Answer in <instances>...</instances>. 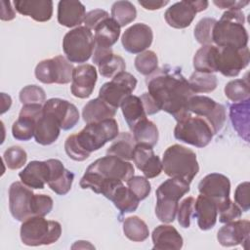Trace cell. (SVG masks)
Here are the masks:
<instances>
[{
  "label": "cell",
  "instance_id": "1",
  "mask_svg": "<svg viewBox=\"0 0 250 250\" xmlns=\"http://www.w3.org/2000/svg\"><path fill=\"white\" fill-rule=\"evenodd\" d=\"M148 94L160 110L171 114L176 121L189 115L188 101L194 95L180 67L165 64L146 79Z\"/></svg>",
  "mask_w": 250,
  "mask_h": 250
},
{
  "label": "cell",
  "instance_id": "2",
  "mask_svg": "<svg viewBox=\"0 0 250 250\" xmlns=\"http://www.w3.org/2000/svg\"><path fill=\"white\" fill-rule=\"evenodd\" d=\"M134 166L130 161L113 155H106L92 162L80 180V187L90 188L102 194L103 190L112 182H127L134 176Z\"/></svg>",
  "mask_w": 250,
  "mask_h": 250
},
{
  "label": "cell",
  "instance_id": "3",
  "mask_svg": "<svg viewBox=\"0 0 250 250\" xmlns=\"http://www.w3.org/2000/svg\"><path fill=\"white\" fill-rule=\"evenodd\" d=\"M244 22L245 17L242 11H226L213 27L212 42L218 47H247L248 33Z\"/></svg>",
  "mask_w": 250,
  "mask_h": 250
},
{
  "label": "cell",
  "instance_id": "4",
  "mask_svg": "<svg viewBox=\"0 0 250 250\" xmlns=\"http://www.w3.org/2000/svg\"><path fill=\"white\" fill-rule=\"evenodd\" d=\"M162 170L171 178L190 184L199 171L196 154L184 146L172 145L163 153Z\"/></svg>",
  "mask_w": 250,
  "mask_h": 250
},
{
  "label": "cell",
  "instance_id": "5",
  "mask_svg": "<svg viewBox=\"0 0 250 250\" xmlns=\"http://www.w3.org/2000/svg\"><path fill=\"white\" fill-rule=\"evenodd\" d=\"M189 184L186 181L170 178L156 189L155 214L162 223H172L176 216L179 200L189 191Z\"/></svg>",
  "mask_w": 250,
  "mask_h": 250
},
{
  "label": "cell",
  "instance_id": "6",
  "mask_svg": "<svg viewBox=\"0 0 250 250\" xmlns=\"http://www.w3.org/2000/svg\"><path fill=\"white\" fill-rule=\"evenodd\" d=\"M20 233L22 243L27 246L50 245L61 237L62 226L57 221L35 216L22 222Z\"/></svg>",
  "mask_w": 250,
  "mask_h": 250
},
{
  "label": "cell",
  "instance_id": "7",
  "mask_svg": "<svg viewBox=\"0 0 250 250\" xmlns=\"http://www.w3.org/2000/svg\"><path fill=\"white\" fill-rule=\"evenodd\" d=\"M118 134L117 121L114 118H108L88 123L79 133L75 134V138L81 148L91 154L102 148L107 142L113 141Z\"/></svg>",
  "mask_w": 250,
  "mask_h": 250
},
{
  "label": "cell",
  "instance_id": "8",
  "mask_svg": "<svg viewBox=\"0 0 250 250\" xmlns=\"http://www.w3.org/2000/svg\"><path fill=\"white\" fill-rule=\"evenodd\" d=\"M214 133L209 123L202 117L193 116L191 113L185 118L177 121L174 129V137L188 145L196 147H204L208 146Z\"/></svg>",
  "mask_w": 250,
  "mask_h": 250
},
{
  "label": "cell",
  "instance_id": "9",
  "mask_svg": "<svg viewBox=\"0 0 250 250\" xmlns=\"http://www.w3.org/2000/svg\"><path fill=\"white\" fill-rule=\"evenodd\" d=\"M94 49V35L86 26L69 30L62 39V50L70 62H86L93 55Z\"/></svg>",
  "mask_w": 250,
  "mask_h": 250
},
{
  "label": "cell",
  "instance_id": "10",
  "mask_svg": "<svg viewBox=\"0 0 250 250\" xmlns=\"http://www.w3.org/2000/svg\"><path fill=\"white\" fill-rule=\"evenodd\" d=\"M73 65L62 56L41 61L35 67V77L44 84H67L72 80Z\"/></svg>",
  "mask_w": 250,
  "mask_h": 250
},
{
  "label": "cell",
  "instance_id": "11",
  "mask_svg": "<svg viewBox=\"0 0 250 250\" xmlns=\"http://www.w3.org/2000/svg\"><path fill=\"white\" fill-rule=\"evenodd\" d=\"M36 193L21 182H14L9 188V209L14 219L23 222L35 217Z\"/></svg>",
  "mask_w": 250,
  "mask_h": 250
},
{
  "label": "cell",
  "instance_id": "12",
  "mask_svg": "<svg viewBox=\"0 0 250 250\" xmlns=\"http://www.w3.org/2000/svg\"><path fill=\"white\" fill-rule=\"evenodd\" d=\"M188 111L204 118L214 135L222 130L226 122V108L223 104L206 96L193 95L188 101Z\"/></svg>",
  "mask_w": 250,
  "mask_h": 250
},
{
  "label": "cell",
  "instance_id": "13",
  "mask_svg": "<svg viewBox=\"0 0 250 250\" xmlns=\"http://www.w3.org/2000/svg\"><path fill=\"white\" fill-rule=\"evenodd\" d=\"M136 86V77L129 72L122 71L101 87L99 98L117 109L125 98L133 93Z\"/></svg>",
  "mask_w": 250,
  "mask_h": 250
},
{
  "label": "cell",
  "instance_id": "14",
  "mask_svg": "<svg viewBox=\"0 0 250 250\" xmlns=\"http://www.w3.org/2000/svg\"><path fill=\"white\" fill-rule=\"evenodd\" d=\"M208 1H180L170 6L165 14L164 19L168 25L182 29L190 25L197 13L207 9Z\"/></svg>",
  "mask_w": 250,
  "mask_h": 250
},
{
  "label": "cell",
  "instance_id": "15",
  "mask_svg": "<svg viewBox=\"0 0 250 250\" xmlns=\"http://www.w3.org/2000/svg\"><path fill=\"white\" fill-rule=\"evenodd\" d=\"M198 190L212 199L218 208V213L231 201L229 199L230 182L229 179L219 173H211L206 175L198 184Z\"/></svg>",
  "mask_w": 250,
  "mask_h": 250
},
{
  "label": "cell",
  "instance_id": "16",
  "mask_svg": "<svg viewBox=\"0 0 250 250\" xmlns=\"http://www.w3.org/2000/svg\"><path fill=\"white\" fill-rule=\"evenodd\" d=\"M217 68L224 76L235 77L250 62L248 47H218Z\"/></svg>",
  "mask_w": 250,
  "mask_h": 250
},
{
  "label": "cell",
  "instance_id": "17",
  "mask_svg": "<svg viewBox=\"0 0 250 250\" xmlns=\"http://www.w3.org/2000/svg\"><path fill=\"white\" fill-rule=\"evenodd\" d=\"M43 114V104H22L19 118L13 123L12 135L18 141H29L34 136L35 126Z\"/></svg>",
  "mask_w": 250,
  "mask_h": 250
},
{
  "label": "cell",
  "instance_id": "18",
  "mask_svg": "<svg viewBox=\"0 0 250 250\" xmlns=\"http://www.w3.org/2000/svg\"><path fill=\"white\" fill-rule=\"evenodd\" d=\"M153 32L150 26L146 23H135L128 27L122 37L121 43L123 48L131 54H140L151 45Z\"/></svg>",
  "mask_w": 250,
  "mask_h": 250
},
{
  "label": "cell",
  "instance_id": "19",
  "mask_svg": "<svg viewBox=\"0 0 250 250\" xmlns=\"http://www.w3.org/2000/svg\"><path fill=\"white\" fill-rule=\"evenodd\" d=\"M43 110L53 114L62 130L72 129L79 121L77 107L66 100L60 98L49 99L44 103Z\"/></svg>",
  "mask_w": 250,
  "mask_h": 250
},
{
  "label": "cell",
  "instance_id": "20",
  "mask_svg": "<svg viewBox=\"0 0 250 250\" xmlns=\"http://www.w3.org/2000/svg\"><path fill=\"white\" fill-rule=\"evenodd\" d=\"M97 70L93 64H80L74 67L70 91L79 99H86L91 96L97 82Z\"/></svg>",
  "mask_w": 250,
  "mask_h": 250
},
{
  "label": "cell",
  "instance_id": "21",
  "mask_svg": "<svg viewBox=\"0 0 250 250\" xmlns=\"http://www.w3.org/2000/svg\"><path fill=\"white\" fill-rule=\"evenodd\" d=\"M250 237V223L248 220H235L226 223L217 233L219 243L224 247L248 243Z\"/></svg>",
  "mask_w": 250,
  "mask_h": 250
},
{
  "label": "cell",
  "instance_id": "22",
  "mask_svg": "<svg viewBox=\"0 0 250 250\" xmlns=\"http://www.w3.org/2000/svg\"><path fill=\"white\" fill-rule=\"evenodd\" d=\"M132 159L136 167L141 170L147 179L155 178L162 172V161L150 146L136 145Z\"/></svg>",
  "mask_w": 250,
  "mask_h": 250
},
{
  "label": "cell",
  "instance_id": "23",
  "mask_svg": "<svg viewBox=\"0 0 250 250\" xmlns=\"http://www.w3.org/2000/svg\"><path fill=\"white\" fill-rule=\"evenodd\" d=\"M50 167V176L47 185L49 188L59 195L66 194L72 186L74 174L65 169L62 162L59 159H48Z\"/></svg>",
  "mask_w": 250,
  "mask_h": 250
},
{
  "label": "cell",
  "instance_id": "24",
  "mask_svg": "<svg viewBox=\"0 0 250 250\" xmlns=\"http://www.w3.org/2000/svg\"><path fill=\"white\" fill-rule=\"evenodd\" d=\"M50 167L48 161H30L25 168L19 173V177L23 185L30 188L42 189L48 183Z\"/></svg>",
  "mask_w": 250,
  "mask_h": 250
},
{
  "label": "cell",
  "instance_id": "25",
  "mask_svg": "<svg viewBox=\"0 0 250 250\" xmlns=\"http://www.w3.org/2000/svg\"><path fill=\"white\" fill-rule=\"evenodd\" d=\"M13 3L17 12L36 21H47L53 16L51 0H16Z\"/></svg>",
  "mask_w": 250,
  "mask_h": 250
},
{
  "label": "cell",
  "instance_id": "26",
  "mask_svg": "<svg viewBox=\"0 0 250 250\" xmlns=\"http://www.w3.org/2000/svg\"><path fill=\"white\" fill-rule=\"evenodd\" d=\"M61 129V125L57 118L53 114L43 110V114L35 126L34 139L39 145H52L58 140Z\"/></svg>",
  "mask_w": 250,
  "mask_h": 250
},
{
  "label": "cell",
  "instance_id": "27",
  "mask_svg": "<svg viewBox=\"0 0 250 250\" xmlns=\"http://www.w3.org/2000/svg\"><path fill=\"white\" fill-rule=\"evenodd\" d=\"M153 247L156 250H180L184 240L179 231L170 225L157 226L151 234Z\"/></svg>",
  "mask_w": 250,
  "mask_h": 250
},
{
  "label": "cell",
  "instance_id": "28",
  "mask_svg": "<svg viewBox=\"0 0 250 250\" xmlns=\"http://www.w3.org/2000/svg\"><path fill=\"white\" fill-rule=\"evenodd\" d=\"M85 6L80 1L62 0L58 4V21L65 27L78 26L84 22Z\"/></svg>",
  "mask_w": 250,
  "mask_h": 250
},
{
  "label": "cell",
  "instance_id": "29",
  "mask_svg": "<svg viewBox=\"0 0 250 250\" xmlns=\"http://www.w3.org/2000/svg\"><path fill=\"white\" fill-rule=\"evenodd\" d=\"M193 212L200 229L208 230L216 225L218 208L216 203L209 197L199 194L194 202Z\"/></svg>",
  "mask_w": 250,
  "mask_h": 250
},
{
  "label": "cell",
  "instance_id": "30",
  "mask_svg": "<svg viewBox=\"0 0 250 250\" xmlns=\"http://www.w3.org/2000/svg\"><path fill=\"white\" fill-rule=\"evenodd\" d=\"M250 100L233 103L229 105V118L233 129L246 142H249Z\"/></svg>",
  "mask_w": 250,
  "mask_h": 250
},
{
  "label": "cell",
  "instance_id": "31",
  "mask_svg": "<svg viewBox=\"0 0 250 250\" xmlns=\"http://www.w3.org/2000/svg\"><path fill=\"white\" fill-rule=\"evenodd\" d=\"M106 198L111 200L121 213H131L136 211L139 202L141 201L128 187L124 186L123 182L118 184Z\"/></svg>",
  "mask_w": 250,
  "mask_h": 250
},
{
  "label": "cell",
  "instance_id": "32",
  "mask_svg": "<svg viewBox=\"0 0 250 250\" xmlns=\"http://www.w3.org/2000/svg\"><path fill=\"white\" fill-rule=\"evenodd\" d=\"M116 113V108L109 105L101 98H96L89 101L83 107L82 117L88 123L100 122L104 119L113 118Z\"/></svg>",
  "mask_w": 250,
  "mask_h": 250
},
{
  "label": "cell",
  "instance_id": "33",
  "mask_svg": "<svg viewBox=\"0 0 250 250\" xmlns=\"http://www.w3.org/2000/svg\"><path fill=\"white\" fill-rule=\"evenodd\" d=\"M120 28L119 24L112 18L104 19L94 28L95 45L111 48L120 36Z\"/></svg>",
  "mask_w": 250,
  "mask_h": 250
},
{
  "label": "cell",
  "instance_id": "34",
  "mask_svg": "<svg viewBox=\"0 0 250 250\" xmlns=\"http://www.w3.org/2000/svg\"><path fill=\"white\" fill-rule=\"evenodd\" d=\"M218 46L213 44L204 45L198 49L193 57V67L195 71L205 73L218 72Z\"/></svg>",
  "mask_w": 250,
  "mask_h": 250
},
{
  "label": "cell",
  "instance_id": "35",
  "mask_svg": "<svg viewBox=\"0 0 250 250\" xmlns=\"http://www.w3.org/2000/svg\"><path fill=\"white\" fill-rule=\"evenodd\" d=\"M136 145L135 139L131 133L121 132L106 149V155H113L123 160L130 161Z\"/></svg>",
  "mask_w": 250,
  "mask_h": 250
},
{
  "label": "cell",
  "instance_id": "36",
  "mask_svg": "<svg viewBox=\"0 0 250 250\" xmlns=\"http://www.w3.org/2000/svg\"><path fill=\"white\" fill-rule=\"evenodd\" d=\"M131 131L137 145H144L153 147L157 144L159 137L158 129L156 125L147 118L139 121L131 129Z\"/></svg>",
  "mask_w": 250,
  "mask_h": 250
},
{
  "label": "cell",
  "instance_id": "37",
  "mask_svg": "<svg viewBox=\"0 0 250 250\" xmlns=\"http://www.w3.org/2000/svg\"><path fill=\"white\" fill-rule=\"evenodd\" d=\"M121 110L130 130L141 120L146 118V113L140 97L129 95L121 104Z\"/></svg>",
  "mask_w": 250,
  "mask_h": 250
},
{
  "label": "cell",
  "instance_id": "38",
  "mask_svg": "<svg viewBox=\"0 0 250 250\" xmlns=\"http://www.w3.org/2000/svg\"><path fill=\"white\" fill-rule=\"evenodd\" d=\"M123 232L128 239L135 242L145 241L149 235L147 225L138 216H131L124 220Z\"/></svg>",
  "mask_w": 250,
  "mask_h": 250
},
{
  "label": "cell",
  "instance_id": "39",
  "mask_svg": "<svg viewBox=\"0 0 250 250\" xmlns=\"http://www.w3.org/2000/svg\"><path fill=\"white\" fill-rule=\"evenodd\" d=\"M191 91L195 93H210L217 88V76L213 73L194 71L188 78Z\"/></svg>",
  "mask_w": 250,
  "mask_h": 250
},
{
  "label": "cell",
  "instance_id": "40",
  "mask_svg": "<svg viewBox=\"0 0 250 250\" xmlns=\"http://www.w3.org/2000/svg\"><path fill=\"white\" fill-rule=\"evenodd\" d=\"M111 17L120 27H123L135 21L137 10L130 1H116L111 6Z\"/></svg>",
  "mask_w": 250,
  "mask_h": 250
},
{
  "label": "cell",
  "instance_id": "41",
  "mask_svg": "<svg viewBox=\"0 0 250 250\" xmlns=\"http://www.w3.org/2000/svg\"><path fill=\"white\" fill-rule=\"evenodd\" d=\"M99 72L105 78H113L118 73L125 71L126 63L122 57L113 53L107 55L97 64Z\"/></svg>",
  "mask_w": 250,
  "mask_h": 250
},
{
  "label": "cell",
  "instance_id": "42",
  "mask_svg": "<svg viewBox=\"0 0 250 250\" xmlns=\"http://www.w3.org/2000/svg\"><path fill=\"white\" fill-rule=\"evenodd\" d=\"M226 97L233 103H239L249 99L250 88L247 75L242 79H234L225 86Z\"/></svg>",
  "mask_w": 250,
  "mask_h": 250
},
{
  "label": "cell",
  "instance_id": "43",
  "mask_svg": "<svg viewBox=\"0 0 250 250\" xmlns=\"http://www.w3.org/2000/svg\"><path fill=\"white\" fill-rule=\"evenodd\" d=\"M135 67L141 74L150 75L158 68L157 55L150 50L140 53L135 59Z\"/></svg>",
  "mask_w": 250,
  "mask_h": 250
},
{
  "label": "cell",
  "instance_id": "44",
  "mask_svg": "<svg viewBox=\"0 0 250 250\" xmlns=\"http://www.w3.org/2000/svg\"><path fill=\"white\" fill-rule=\"evenodd\" d=\"M216 20L213 18L201 19L194 27V37L198 43L202 46L211 45L212 42V31L216 23Z\"/></svg>",
  "mask_w": 250,
  "mask_h": 250
},
{
  "label": "cell",
  "instance_id": "45",
  "mask_svg": "<svg viewBox=\"0 0 250 250\" xmlns=\"http://www.w3.org/2000/svg\"><path fill=\"white\" fill-rule=\"evenodd\" d=\"M27 159L26 151L19 146H14L7 148L3 154V160L7 167L11 170L21 168Z\"/></svg>",
  "mask_w": 250,
  "mask_h": 250
},
{
  "label": "cell",
  "instance_id": "46",
  "mask_svg": "<svg viewBox=\"0 0 250 250\" xmlns=\"http://www.w3.org/2000/svg\"><path fill=\"white\" fill-rule=\"evenodd\" d=\"M19 98L22 104H44L46 102V93L41 87L37 85H27L21 90Z\"/></svg>",
  "mask_w": 250,
  "mask_h": 250
},
{
  "label": "cell",
  "instance_id": "47",
  "mask_svg": "<svg viewBox=\"0 0 250 250\" xmlns=\"http://www.w3.org/2000/svg\"><path fill=\"white\" fill-rule=\"evenodd\" d=\"M126 183L127 187L137 195L140 200H144L150 193L151 186L146 177L132 176Z\"/></svg>",
  "mask_w": 250,
  "mask_h": 250
},
{
  "label": "cell",
  "instance_id": "48",
  "mask_svg": "<svg viewBox=\"0 0 250 250\" xmlns=\"http://www.w3.org/2000/svg\"><path fill=\"white\" fill-rule=\"evenodd\" d=\"M195 199L192 196L185 198L178 206L177 218L178 223L184 229H188L190 226V218L193 215Z\"/></svg>",
  "mask_w": 250,
  "mask_h": 250
},
{
  "label": "cell",
  "instance_id": "49",
  "mask_svg": "<svg viewBox=\"0 0 250 250\" xmlns=\"http://www.w3.org/2000/svg\"><path fill=\"white\" fill-rule=\"evenodd\" d=\"M64 149L68 157L75 161H84L90 156V154L84 151L78 145L75 138V134L67 137L64 143Z\"/></svg>",
  "mask_w": 250,
  "mask_h": 250
},
{
  "label": "cell",
  "instance_id": "50",
  "mask_svg": "<svg viewBox=\"0 0 250 250\" xmlns=\"http://www.w3.org/2000/svg\"><path fill=\"white\" fill-rule=\"evenodd\" d=\"M234 201L242 212H247L249 210V182H243L236 187L234 191Z\"/></svg>",
  "mask_w": 250,
  "mask_h": 250
},
{
  "label": "cell",
  "instance_id": "51",
  "mask_svg": "<svg viewBox=\"0 0 250 250\" xmlns=\"http://www.w3.org/2000/svg\"><path fill=\"white\" fill-rule=\"evenodd\" d=\"M220 216H219V221L221 223H229V222H232L235 221L237 219H239L241 217L242 211L241 209L238 207V205L232 201H230L229 203L228 206H226L224 209H222L221 211H219Z\"/></svg>",
  "mask_w": 250,
  "mask_h": 250
},
{
  "label": "cell",
  "instance_id": "52",
  "mask_svg": "<svg viewBox=\"0 0 250 250\" xmlns=\"http://www.w3.org/2000/svg\"><path fill=\"white\" fill-rule=\"evenodd\" d=\"M109 15L106 11L102 9H95L88 12L84 19V24L90 30H94V28L104 19L108 18Z\"/></svg>",
  "mask_w": 250,
  "mask_h": 250
},
{
  "label": "cell",
  "instance_id": "53",
  "mask_svg": "<svg viewBox=\"0 0 250 250\" xmlns=\"http://www.w3.org/2000/svg\"><path fill=\"white\" fill-rule=\"evenodd\" d=\"M143 106L145 108V111L146 113V115H151V114H155L158 111H160V108L158 106V104H156V102L153 100V98L148 94V93H144L141 97H140Z\"/></svg>",
  "mask_w": 250,
  "mask_h": 250
},
{
  "label": "cell",
  "instance_id": "54",
  "mask_svg": "<svg viewBox=\"0 0 250 250\" xmlns=\"http://www.w3.org/2000/svg\"><path fill=\"white\" fill-rule=\"evenodd\" d=\"M213 3L220 9H228V10H240L249 4V1H213Z\"/></svg>",
  "mask_w": 250,
  "mask_h": 250
},
{
  "label": "cell",
  "instance_id": "55",
  "mask_svg": "<svg viewBox=\"0 0 250 250\" xmlns=\"http://www.w3.org/2000/svg\"><path fill=\"white\" fill-rule=\"evenodd\" d=\"M15 17H16V13H15L14 8H12V6H11V2L2 0L1 1V15H0L1 20L2 21H12L13 19H15Z\"/></svg>",
  "mask_w": 250,
  "mask_h": 250
},
{
  "label": "cell",
  "instance_id": "56",
  "mask_svg": "<svg viewBox=\"0 0 250 250\" xmlns=\"http://www.w3.org/2000/svg\"><path fill=\"white\" fill-rule=\"evenodd\" d=\"M169 1L163 0H140L139 4L143 6L146 10H158L167 5Z\"/></svg>",
  "mask_w": 250,
  "mask_h": 250
},
{
  "label": "cell",
  "instance_id": "57",
  "mask_svg": "<svg viewBox=\"0 0 250 250\" xmlns=\"http://www.w3.org/2000/svg\"><path fill=\"white\" fill-rule=\"evenodd\" d=\"M1 98H2V109H1V114L9 110L12 104V99L9 95H6L5 93H1Z\"/></svg>",
  "mask_w": 250,
  "mask_h": 250
}]
</instances>
